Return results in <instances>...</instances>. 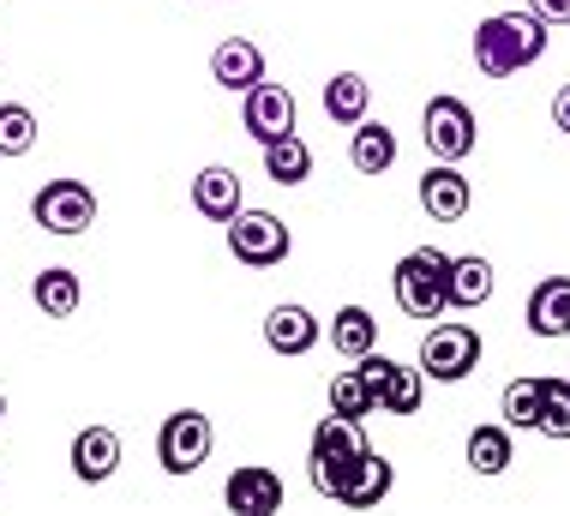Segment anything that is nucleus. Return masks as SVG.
Wrapping results in <instances>:
<instances>
[{
  "label": "nucleus",
  "instance_id": "nucleus-2",
  "mask_svg": "<svg viewBox=\"0 0 570 516\" xmlns=\"http://www.w3.org/2000/svg\"><path fill=\"white\" fill-rule=\"evenodd\" d=\"M396 306L409 319H444L451 312V259L433 253V246H414L396 264Z\"/></svg>",
  "mask_w": 570,
  "mask_h": 516
},
{
  "label": "nucleus",
  "instance_id": "nucleus-21",
  "mask_svg": "<svg viewBox=\"0 0 570 516\" xmlns=\"http://www.w3.org/2000/svg\"><path fill=\"white\" fill-rule=\"evenodd\" d=\"M487 294H492V264L481 253L451 259V306L474 312V306H487Z\"/></svg>",
  "mask_w": 570,
  "mask_h": 516
},
{
  "label": "nucleus",
  "instance_id": "nucleus-26",
  "mask_svg": "<svg viewBox=\"0 0 570 516\" xmlns=\"http://www.w3.org/2000/svg\"><path fill=\"white\" fill-rule=\"evenodd\" d=\"M421 397H426V372L421 367H396L379 415H421Z\"/></svg>",
  "mask_w": 570,
  "mask_h": 516
},
{
  "label": "nucleus",
  "instance_id": "nucleus-9",
  "mask_svg": "<svg viewBox=\"0 0 570 516\" xmlns=\"http://www.w3.org/2000/svg\"><path fill=\"white\" fill-rule=\"evenodd\" d=\"M223 505L235 516H276L283 510V480H276V468L240 463L235 475H228V487H223Z\"/></svg>",
  "mask_w": 570,
  "mask_h": 516
},
{
  "label": "nucleus",
  "instance_id": "nucleus-18",
  "mask_svg": "<svg viewBox=\"0 0 570 516\" xmlns=\"http://www.w3.org/2000/svg\"><path fill=\"white\" fill-rule=\"evenodd\" d=\"M366 439H361V420H348V415H325L313 427V463H348V457H361Z\"/></svg>",
  "mask_w": 570,
  "mask_h": 516
},
{
  "label": "nucleus",
  "instance_id": "nucleus-16",
  "mask_svg": "<svg viewBox=\"0 0 570 516\" xmlns=\"http://www.w3.org/2000/svg\"><path fill=\"white\" fill-rule=\"evenodd\" d=\"M30 301H37L42 319H72L85 301V289H79V276L67 271V264H49V271H37V283H30Z\"/></svg>",
  "mask_w": 570,
  "mask_h": 516
},
{
  "label": "nucleus",
  "instance_id": "nucleus-23",
  "mask_svg": "<svg viewBox=\"0 0 570 516\" xmlns=\"http://www.w3.org/2000/svg\"><path fill=\"white\" fill-rule=\"evenodd\" d=\"M469 468L474 475H504L511 468V427H474L469 432Z\"/></svg>",
  "mask_w": 570,
  "mask_h": 516
},
{
  "label": "nucleus",
  "instance_id": "nucleus-7",
  "mask_svg": "<svg viewBox=\"0 0 570 516\" xmlns=\"http://www.w3.org/2000/svg\"><path fill=\"white\" fill-rule=\"evenodd\" d=\"M421 138L439 163H462L474 145H481V127H474V108L462 97H433L421 115Z\"/></svg>",
  "mask_w": 570,
  "mask_h": 516
},
{
  "label": "nucleus",
  "instance_id": "nucleus-15",
  "mask_svg": "<svg viewBox=\"0 0 570 516\" xmlns=\"http://www.w3.org/2000/svg\"><path fill=\"white\" fill-rule=\"evenodd\" d=\"M564 312H570V276H541V283H534V294H529V312H522V319H529V331L534 337H564Z\"/></svg>",
  "mask_w": 570,
  "mask_h": 516
},
{
  "label": "nucleus",
  "instance_id": "nucleus-19",
  "mask_svg": "<svg viewBox=\"0 0 570 516\" xmlns=\"http://www.w3.org/2000/svg\"><path fill=\"white\" fill-rule=\"evenodd\" d=\"M265 175H271L276 186H301L306 175H313V145H306L301 133L271 138V145H265Z\"/></svg>",
  "mask_w": 570,
  "mask_h": 516
},
{
  "label": "nucleus",
  "instance_id": "nucleus-10",
  "mask_svg": "<svg viewBox=\"0 0 570 516\" xmlns=\"http://www.w3.org/2000/svg\"><path fill=\"white\" fill-rule=\"evenodd\" d=\"M469 205H474V186L456 163H433L421 175V211L433 216V223H462Z\"/></svg>",
  "mask_w": 570,
  "mask_h": 516
},
{
  "label": "nucleus",
  "instance_id": "nucleus-28",
  "mask_svg": "<svg viewBox=\"0 0 570 516\" xmlns=\"http://www.w3.org/2000/svg\"><path fill=\"white\" fill-rule=\"evenodd\" d=\"M331 415H348V420L379 415L373 409V390L361 384V372H336V379H331Z\"/></svg>",
  "mask_w": 570,
  "mask_h": 516
},
{
  "label": "nucleus",
  "instance_id": "nucleus-27",
  "mask_svg": "<svg viewBox=\"0 0 570 516\" xmlns=\"http://www.w3.org/2000/svg\"><path fill=\"white\" fill-rule=\"evenodd\" d=\"M499 415H504V427H534V415H541V379H511L504 384Z\"/></svg>",
  "mask_w": 570,
  "mask_h": 516
},
{
  "label": "nucleus",
  "instance_id": "nucleus-30",
  "mask_svg": "<svg viewBox=\"0 0 570 516\" xmlns=\"http://www.w3.org/2000/svg\"><path fill=\"white\" fill-rule=\"evenodd\" d=\"M529 12H534V19H541L547 30L570 25V0H529Z\"/></svg>",
  "mask_w": 570,
  "mask_h": 516
},
{
  "label": "nucleus",
  "instance_id": "nucleus-24",
  "mask_svg": "<svg viewBox=\"0 0 570 516\" xmlns=\"http://www.w3.org/2000/svg\"><path fill=\"white\" fill-rule=\"evenodd\" d=\"M541 439H570V379H541V415H534Z\"/></svg>",
  "mask_w": 570,
  "mask_h": 516
},
{
  "label": "nucleus",
  "instance_id": "nucleus-5",
  "mask_svg": "<svg viewBox=\"0 0 570 516\" xmlns=\"http://www.w3.org/2000/svg\"><path fill=\"white\" fill-rule=\"evenodd\" d=\"M288 246H295V234H288V223L276 211H235V223H228V253L253 264V271L283 264Z\"/></svg>",
  "mask_w": 570,
  "mask_h": 516
},
{
  "label": "nucleus",
  "instance_id": "nucleus-1",
  "mask_svg": "<svg viewBox=\"0 0 570 516\" xmlns=\"http://www.w3.org/2000/svg\"><path fill=\"white\" fill-rule=\"evenodd\" d=\"M552 30L534 19L529 7L522 12H492V19H481V30H474V67H481V78H511L522 67H534V60L547 55Z\"/></svg>",
  "mask_w": 570,
  "mask_h": 516
},
{
  "label": "nucleus",
  "instance_id": "nucleus-22",
  "mask_svg": "<svg viewBox=\"0 0 570 516\" xmlns=\"http://www.w3.org/2000/svg\"><path fill=\"white\" fill-rule=\"evenodd\" d=\"M331 342H336V354L361 361L366 349H379V319L366 306H343V312H336V324H331Z\"/></svg>",
  "mask_w": 570,
  "mask_h": 516
},
{
  "label": "nucleus",
  "instance_id": "nucleus-3",
  "mask_svg": "<svg viewBox=\"0 0 570 516\" xmlns=\"http://www.w3.org/2000/svg\"><path fill=\"white\" fill-rule=\"evenodd\" d=\"M474 367H481V331H474V324L451 319V324H433V331H426V342H421V372H426L433 384H462Z\"/></svg>",
  "mask_w": 570,
  "mask_h": 516
},
{
  "label": "nucleus",
  "instance_id": "nucleus-6",
  "mask_svg": "<svg viewBox=\"0 0 570 516\" xmlns=\"http://www.w3.org/2000/svg\"><path fill=\"white\" fill-rule=\"evenodd\" d=\"M30 223H37L42 234H85L90 223H97V193H90L85 181L60 175L30 198Z\"/></svg>",
  "mask_w": 570,
  "mask_h": 516
},
{
  "label": "nucleus",
  "instance_id": "nucleus-32",
  "mask_svg": "<svg viewBox=\"0 0 570 516\" xmlns=\"http://www.w3.org/2000/svg\"><path fill=\"white\" fill-rule=\"evenodd\" d=\"M564 337H570V312H564Z\"/></svg>",
  "mask_w": 570,
  "mask_h": 516
},
{
  "label": "nucleus",
  "instance_id": "nucleus-25",
  "mask_svg": "<svg viewBox=\"0 0 570 516\" xmlns=\"http://www.w3.org/2000/svg\"><path fill=\"white\" fill-rule=\"evenodd\" d=\"M37 150V115L24 103H0V156H30Z\"/></svg>",
  "mask_w": 570,
  "mask_h": 516
},
{
  "label": "nucleus",
  "instance_id": "nucleus-8",
  "mask_svg": "<svg viewBox=\"0 0 570 516\" xmlns=\"http://www.w3.org/2000/svg\"><path fill=\"white\" fill-rule=\"evenodd\" d=\"M295 97H288L283 85H271V78H258L253 90H246V108H240V127L258 138V145H271V138L295 133Z\"/></svg>",
  "mask_w": 570,
  "mask_h": 516
},
{
  "label": "nucleus",
  "instance_id": "nucleus-17",
  "mask_svg": "<svg viewBox=\"0 0 570 516\" xmlns=\"http://www.w3.org/2000/svg\"><path fill=\"white\" fill-rule=\"evenodd\" d=\"M366 108H373V85H366L361 72H336V78H325V115L336 120V127H361Z\"/></svg>",
  "mask_w": 570,
  "mask_h": 516
},
{
  "label": "nucleus",
  "instance_id": "nucleus-14",
  "mask_svg": "<svg viewBox=\"0 0 570 516\" xmlns=\"http://www.w3.org/2000/svg\"><path fill=\"white\" fill-rule=\"evenodd\" d=\"M193 211L210 216V223H235L240 211V175L235 168H205V175H193Z\"/></svg>",
  "mask_w": 570,
  "mask_h": 516
},
{
  "label": "nucleus",
  "instance_id": "nucleus-12",
  "mask_svg": "<svg viewBox=\"0 0 570 516\" xmlns=\"http://www.w3.org/2000/svg\"><path fill=\"white\" fill-rule=\"evenodd\" d=\"M120 468V432L115 427H85L79 439H72V475L85 480V487H102Z\"/></svg>",
  "mask_w": 570,
  "mask_h": 516
},
{
  "label": "nucleus",
  "instance_id": "nucleus-13",
  "mask_svg": "<svg viewBox=\"0 0 570 516\" xmlns=\"http://www.w3.org/2000/svg\"><path fill=\"white\" fill-rule=\"evenodd\" d=\"M210 78H217L223 90H253L258 78H265V49L258 42H246V37H228L217 42V55H210Z\"/></svg>",
  "mask_w": 570,
  "mask_h": 516
},
{
  "label": "nucleus",
  "instance_id": "nucleus-4",
  "mask_svg": "<svg viewBox=\"0 0 570 516\" xmlns=\"http://www.w3.org/2000/svg\"><path fill=\"white\" fill-rule=\"evenodd\" d=\"M210 450H217V427H210V415L198 409H175L163 420L157 432V463L168 475H198V468L210 463Z\"/></svg>",
  "mask_w": 570,
  "mask_h": 516
},
{
  "label": "nucleus",
  "instance_id": "nucleus-29",
  "mask_svg": "<svg viewBox=\"0 0 570 516\" xmlns=\"http://www.w3.org/2000/svg\"><path fill=\"white\" fill-rule=\"evenodd\" d=\"M354 372H361V384H366V390H373V409H384V390H391V372H396V361H391V354H379V349H366Z\"/></svg>",
  "mask_w": 570,
  "mask_h": 516
},
{
  "label": "nucleus",
  "instance_id": "nucleus-33",
  "mask_svg": "<svg viewBox=\"0 0 570 516\" xmlns=\"http://www.w3.org/2000/svg\"><path fill=\"white\" fill-rule=\"evenodd\" d=\"M0 415H7V397H0Z\"/></svg>",
  "mask_w": 570,
  "mask_h": 516
},
{
  "label": "nucleus",
  "instance_id": "nucleus-31",
  "mask_svg": "<svg viewBox=\"0 0 570 516\" xmlns=\"http://www.w3.org/2000/svg\"><path fill=\"white\" fill-rule=\"evenodd\" d=\"M552 127H559V133L570 138V85L552 90Z\"/></svg>",
  "mask_w": 570,
  "mask_h": 516
},
{
  "label": "nucleus",
  "instance_id": "nucleus-20",
  "mask_svg": "<svg viewBox=\"0 0 570 516\" xmlns=\"http://www.w3.org/2000/svg\"><path fill=\"white\" fill-rule=\"evenodd\" d=\"M348 163L361 168V175H384V168L396 163V133L379 127V120H361V127H354V145H348Z\"/></svg>",
  "mask_w": 570,
  "mask_h": 516
},
{
  "label": "nucleus",
  "instance_id": "nucleus-11",
  "mask_svg": "<svg viewBox=\"0 0 570 516\" xmlns=\"http://www.w3.org/2000/svg\"><path fill=\"white\" fill-rule=\"evenodd\" d=\"M318 337H325V324H318L306 306H295V301H283V306L265 312V342L276 354H313Z\"/></svg>",
  "mask_w": 570,
  "mask_h": 516
}]
</instances>
